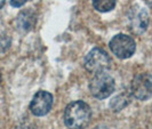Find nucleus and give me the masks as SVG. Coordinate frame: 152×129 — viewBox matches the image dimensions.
I'll return each instance as SVG.
<instances>
[{"label": "nucleus", "instance_id": "f257e3e1", "mask_svg": "<svg viewBox=\"0 0 152 129\" xmlns=\"http://www.w3.org/2000/svg\"><path fill=\"white\" fill-rule=\"evenodd\" d=\"M91 119V110L87 103L76 101L70 103L64 111V123L69 129L86 128Z\"/></svg>", "mask_w": 152, "mask_h": 129}, {"label": "nucleus", "instance_id": "f03ea898", "mask_svg": "<svg viewBox=\"0 0 152 129\" xmlns=\"http://www.w3.org/2000/svg\"><path fill=\"white\" fill-rule=\"evenodd\" d=\"M115 88L114 79L107 73V71L95 73L89 84V90L95 98L104 99L109 97Z\"/></svg>", "mask_w": 152, "mask_h": 129}, {"label": "nucleus", "instance_id": "7ed1b4c3", "mask_svg": "<svg viewBox=\"0 0 152 129\" xmlns=\"http://www.w3.org/2000/svg\"><path fill=\"white\" fill-rule=\"evenodd\" d=\"M84 66L88 72L91 73L107 71L111 66V58L105 50L101 48H94L86 55Z\"/></svg>", "mask_w": 152, "mask_h": 129}, {"label": "nucleus", "instance_id": "20e7f679", "mask_svg": "<svg viewBox=\"0 0 152 129\" xmlns=\"http://www.w3.org/2000/svg\"><path fill=\"white\" fill-rule=\"evenodd\" d=\"M109 47L111 49V52L121 60L129 58L130 56H133L135 50H136V44L135 40L124 33H119L117 36H114L113 38L110 40Z\"/></svg>", "mask_w": 152, "mask_h": 129}, {"label": "nucleus", "instance_id": "39448f33", "mask_svg": "<svg viewBox=\"0 0 152 129\" xmlns=\"http://www.w3.org/2000/svg\"><path fill=\"white\" fill-rule=\"evenodd\" d=\"M130 93L134 98L146 101L152 97V76L149 73L137 74L130 85Z\"/></svg>", "mask_w": 152, "mask_h": 129}, {"label": "nucleus", "instance_id": "423d86ee", "mask_svg": "<svg viewBox=\"0 0 152 129\" xmlns=\"http://www.w3.org/2000/svg\"><path fill=\"white\" fill-rule=\"evenodd\" d=\"M149 26V15L144 8L134 6L128 13V28L134 34L144 33Z\"/></svg>", "mask_w": 152, "mask_h": 129}, {"label": "nucleus", "instance_id": "0eeeda50", "mask_svg": "<svg viewBox=\"0 0 152 129\" xmlns=\"http://www.w3.org/2000/svg\"><path fill=\"white\" fill-rule=\"evenodd\" d=\"M52 106H53V95L45 90L37 91L30 103L31 112L37 117L46 115L52 110Z\"/></svg>", "mask_w": 152, "mask_h": 129}, {"label": "nucleus", "instance_id": "6e6552de", "mask_svg": "<svg viewBox=\"0 0 152 129\" xmlns=\"http://www.w3.org/2000/svg\"><path fill=\"white\" fill-rule=\"evenodd\" d=\"M36 22H37L36 13L31 8H28L25 10H22L18 14L17 18H16V26L22 32H29L34 28Z\"/></svg>", "mask_w": 152, "mask_h": 129}, {"label": "nucleus", "instance_id": "1a4fd4ad", "mask_svg": "<svg viewBox=\"0 0 152 129\" xmlns=\"http://www.w3.org/2000/svg\"><path fill=\"white\" fill-rule=\"evenodd\" d=\"M94 8L101 13L111 12L117 4V0H91Z\"/></svg>", "mask_w": 152, "mask_h": 129}, {"label": "nucleus", "instance_id": "9d476101", "mask_svg": "<svg viewBox=\"0 0 152 129\" xmlns=\"http://www.w3.org/2000/svg\"><path fill=\"white\" fill-rule=\"evenodd\" d=\"M128 103H129V98L125 94H120L111 101L110 106L113 109V111H121L124 107L128 105Z\"/></svg>", "mask_w": 152, "mask_h": 129}, {"label": "nucleus", "instance_id": "9b49d317", "mask_svg": "<svg viewBox=\"0 0 152 129\" xmlns=\"http://www.w3.org/2000/svg\"><path fill=\"white\" fill-rule=\"evenodd\" d=\"M12 44L10 38L6 34H0V53H5Z\"/></svg>", "mask_w": 152, "mask_h": 129}, {"label": "nucleus", "instance_id": "f8f14e48", "mask_svg": "<svg viewBox=\"0 0 152 129\" xmlns=\"http://www.w3.org/2000/svg\"><path fill=\"white\" fill-rule=\"evenodd\" d=\"M26 1H28V0H10V5H12L13 7L18 8V7H22Z\"/></svg>", "mask_w": 152, "mask_h": 129}, {"label": "nucleus", "instance_id": "ddd939ff", "mask_svg": "<svg viewBox=\"0 0 152 129\" xmlns=\"http://www.w3.org/2000/svg\"><path fill=\"white\" fill-rule=\"evenodd\" d=\"M145 1V4L149 6L150 8H152V0H144Z\"/></svg>", "mask_w": 152, "mask_h": 129}, {"label": "nucleus", "instance_id": "4468645a", "mask_svg": "<svg viewBox=\"0 0 152 129\" xmlns=\"http://www.w3.org/2000/svg\"><path fill=\"white\" fill-rule=\"evenodd\" d=\"M93 129H109L107 127V126H96L95 128H93Z\"/></svg>", "mask_w": 152, "mask_h": 129}, {"label": "nucleus", "instance_id": "2eb2a0df", "mask_svg": "<svg viewBox=\"0 0 152 129\" xmlns=\"http://www.w3.org/2000/svg\"><path fill=\"white\" fill-rule=\"evenodd\" d=\"M5 2H6V0H0V9L4 7V5H5Z\"/></svg>", "mask_w": 152, "mask_h": 129}, {"label": "nucleus", "instance_id": "dca6fc26", "mask_svg": "<svg viewBox=\"0 0 152 129\" xmlns=\"http://www.w3.org/2000/svg\"><path fill=\"white\" fill-rule=\"evenodd\" d=\"M1 80H2V78H1V73H0V84H1Z\"/></svg>", "mask_w": 152, "mask_h": 129}]
</instances>
